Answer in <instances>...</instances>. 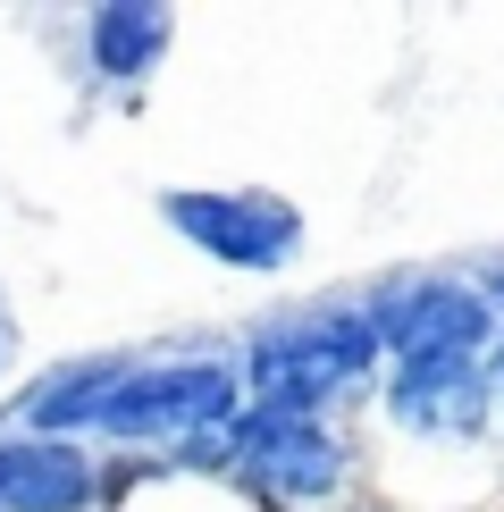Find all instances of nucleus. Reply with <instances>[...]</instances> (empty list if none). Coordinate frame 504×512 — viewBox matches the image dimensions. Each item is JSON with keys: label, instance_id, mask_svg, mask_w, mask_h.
I'll use <instances>...</instances> for the list:
<instances>
[{"label": "nucleus", "instance_id": "1a4fd4ad", "mask_svg": "<svg viewBox=\"0 0 504 512\" xmlns=\"http://www.w3.org/2000/svg\"><path fill=\"white\" fill-rule=\"evenodd\" d=\"M0 512H101V445L0 429Z\"/></svg>", "mask_w": 504, "mask_h": 512}, {"label": "nucleus", "instance_id": "f8f14e48", "mask_svg": "<svg viewBox=\"0 0 504 512\" xmlns=\"http://www.w3.org/2000/svg\"><path fill=\"white\" fill-rule=\"evenodd\" d=\"M9 387H17V311L0 294V403H9Z\"/></svg>", "mask_w": 504, "mask_h": 512}, {"label": "nucleus", "instance_id": "9d476101", "mask_svg": "<svg viewBox=\"0 0 504 512\" xmlns=\"http://www.w3.org/2000/svg\"><path fill=\"white\" fill-rule=\"evenodd\" d=\"M101 512H261V504L210 479H177L168 454H101Z\"/></svg>", "mask_w": 504, "mask_h": 512}, {"label": "nucleus", "instance_id": "7ed1b4c3", "mask_svg": "<svg viewBox=\"0 0 504 512\" xmlns=\"http://www.w3.org/2000/svg\"><path fill=\"white\" fill-rule=\"evenodd\" d=\"M236 496L261 512H353L370 504V437L362 420H286L244 403L236 412Z\"/></svg>", "mask_w": 504, "mask_h": 512}, {"label": "nucleus", "instance_id": "0eeeda50", "mask_svg": "<svg viewBox=\"0 0 504 512\" xmlns=\"http://www.w3.org/2000/svg\"><path fill=\"white\" fill-rule=\"evenodd\" d=\"M68 76L84 101H118V110H135L143 84L168 68V51H177V9L168 0H93V9L68 17Z\"/></svg>", "mask_w": 504, "mask_h": 512}, {"label": "nucleus", "instance_id": "f257e3e1", "mask_svg": "<svg viewBox=\"0 0 504 512\" xmlns=\"http://www.w3.org/2000/svg\"><path fill=\"white\" fill-rule=\"evenodd\" d=\"M236 370L261 412L362 420L378 378H387V345H378L362 286H320V294H286V303L236 319Z\"/></svg>", "mask_w": 504, "mask_h": 512}, {"label": "nucleus", "instance_id": "423d86ee", "mask_svg": "<svg viewBox=\"0 0 504 512\" xmlns=\"http://www.w3.org/2000/svg\"><path fill=\"white\" fill-rule=\"evenodd\" d=\"M362 303L378 319L387 361H429V353L488 361L496 328H504V319L479 303V286H471V269H462V261H395V269L362 277Z\"/></svg>", "mask_w": 504, "mask_h": 512}, {"label": "nucleus", "instance_id": "9b49d317", "mask_svg": "<svg viewBox=\"0 0 504 512\" xmlns=\"http://www.w3.org/2000/svg\"><path fill=\"white\" fill-rule=\"evenodd\" d=\"M462 269H471V286H479V303H488L504 319V244H479V252H454Z\"/></svg>", "mask_w": 504, "mask_h": 512}, {"label": "nucleus", "instance_id": "4468645a", "mask_svg": "<svg viewBox=\"0 0 504 512\" xmlns=\"http://www.w3.org/2000/svg\"><path fill=\"white\" fill-rule=\"evenodd\" d=\"M353 512H387V504H353Z\"/></svg>", "mask_w": 504, "mask_h": 512}, {"label": "nucleus", "instance_id": "39448f33", "mask_svg": "<svg viewBox=\"0 0 504 512\" xmlns=\"http://www.w3.org/2000/svg\"><path fill=\"white\" fill-rule=\"evenodd\" d=\"M152 210L194 261L227 269V277H261V286L294 277V261L311 252L303 202L278 194V185H160Z\"/></svg>", "mask_w": 504, "mask_h": 512}, {"label": "nucleus", "instance_id": "f03ea898", "mask_svg": "<svg viewBox=\"0 0 504 512\" xmlns=\"http://www.w3.org/2000/svg\"><path fill=\"white\" fill-rule=\"evenodd\" d=\"M244 370H236V328H177L152 336L126 370V387L110 395L93 445L101 454H177L185 437L227 429L244 412Z\"/></svg>", "mask_w": 504, "mask_h": 512}, {"label": "nucleus", "instance_id": "ddd939ff", "mask_svg": "<svg viewBox=\"0 0 504 512\" xmlns=\"http://www.w3.org/2000/svg\"><path fill=\"white\" fill-rule=\"evenodd\" d=\"M488 378H496V412H504V328H496V345H488Z\"/></svg>", "mask_w": 504, "mask_h": 512}, {"label": "nucleus", "instance_id": "20e7f679", "mask_svg": "<svg viewBox=\"0 0 504 512\" xmlns=\"http://www.w3.org/2000/svg\"><path fill=\"white\" fill-rule=\"evenodd\" d=\"M362 437L378 454H496L504 412H496V378L471 353H429V361H387Z\"/></svg>", "mask_w": 504, "mask_h": 512}, {"label": "nucleus", "instance_id": "6e6552de", "mask_svg": "<svg viewBox=\"0 0 504 512\" xmlns=\"http://www.w3.org/2000/svg\"><path fill=\"white\" fill-rule=\"evenodd\" d=\"M143 345H84V353H59L26 370L0 403V429H26V437H76L93 445L101 412H110V395L126 387V370H135Z\"/></svg>", "mask_w": 504, "mask_h": 512}]
</instances>
